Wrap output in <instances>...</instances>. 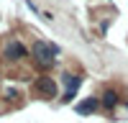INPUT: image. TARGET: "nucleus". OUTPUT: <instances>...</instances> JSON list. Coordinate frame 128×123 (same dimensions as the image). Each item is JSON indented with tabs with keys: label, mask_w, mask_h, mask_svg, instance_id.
Masks as SVG:
<instances>
[{
	"label": "nucleus",
	"mask_w": 128,
	"mask_h": 123,
	"mask_svg": "<svg viewBox=\"0 0 128 123\" xmlns=\"http://www.w3.org/2000/svg\"><path fill=\"white\" fill-rule=\"evenodd\" d=\"M56 54H59V49L54 44H46V41H36V44H34V56H36L38 64H44V67L54 64V56Z\"/></svg>",
	"instance_id": "f257e3e1"
},
{
	"label": "nucleus",
	"mask_w": 128,
	"mask_h": 123,
	"mask_svg": "<svg viewBox=\"0 0 128 123\" xmlns=\"http://www.w3.org/2000/svg\"><path fill=\"white\" fill-rule=\"evenodd\" d=\"M64 87H67V92H64V102H69L74 95H77V90H80V77L67 74V77H64Z\"/></svg>",
	"instance_id": "f03ea898"
},
{
	"label": "nucleus",
	"mask_w": 128,
	"mask_h": 123,
	"mask_svg": "<svg viewBox=\"0 0 128 123\" xmlns=\"http://www.w3.org/2000/svg\"><path fill=\"white\" fill-rule=\"evenodd\" d=\"M36 90H38V95H44V98H54L56 95V85H54V80H38V85H36Z\"/></svg>",
	"instance_id": "7ed1b4c3"
},
{
	"label": "nucleus",
	"mask_w": 128,
	"mask_h": 123,
	"mask_svg": "<svg viewBox=\"0 0 128 123\" xmlns=\"http://www.w3.org/2000/svg\"><path fill=\"white\" fill-rule=\"evenodd\" d=\"M5 54H8L10 59H23V56H26V51H23V46H20L18 41H8V46H5Z\"/></svg>",
	"instance_id": "20e7f679"
},
{
	"label": "nucleus",
	"mask_w": 128,
	"mask_h": 123,
	"mask_svg": "<svg viewBox=\"0 0 128 123\" xmlns=\"http://www.w3.org/2000/svg\"><path fill=\"white\" fill-rule=\"evenodd\" d=\"M95 110H98V100H95V98H87L82 105H77V113H82V116H87V113H95Z\"/></svg>",
	"instance_id": "39448f33"
},
{
	"label": "nucleus",
	"mask_w": 128,
	"mask_h": 123,
	"mask_svg": "<svg viewBox=\"0 0 128 123\" xmlns=\"http://www.w3.org/2000/svg\"><path fill=\"white\" fill-rule=\"evenodd\" d=\"M105 105H108V108L115 105V95H113V92H108V95H105Z\"/></svg>",
	"instance_id": "423d86ee"
}]
</instances>
